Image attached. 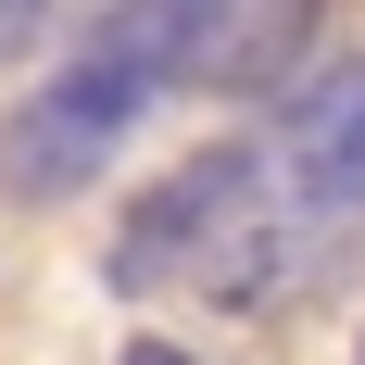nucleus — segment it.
I'll return each mask as SVG.
<instances>
[{"label":"nucleus","mask_w":365,"mask_h":365,"mask_svg":"<svg viewBox=\"0 0 365 365\" xmlns=\"http://www.w3.org/2000/svg\"><path fill=\"white\" fill-rule=\"evenodd\" d=\"M126 365H189V353H177V340H126Z\"/></svg>","instance_id":"nucleus-6"},{"label":"nucleus","mask_w":365,"mask_h":365,"mask_svg":"<svg viewBox=\"0 0 365 365\" xmlns=\"http://www.w3.org/2000/svg\"><path fill=\"white\" fill-rule=\"evenodd\" d=\"M264 177H290V215H353V202H365V63L315 76V88L290 101Z\"/></svg>","instance_id":"nucleus-3"},{"label":"nucleus","mask_w":365,"mask_h":365,"mask_svg":"<svg viewBox=\"0 0 365 365\" xmlns=\"http://www.w3.org/2000/svg\"><path fill=\"white\" fill-rule=\"evenodd\" d=\"M202 26H215V0H113V13H88L76 51L0 113V189L13 202H76L113 151L139 139V113L164 88H189Z\"/></svg>","instance_id":"nucleus-1"},{"label":"nucleus","mask_w":365,"mask_h":365,"mask_svg":"<svg viewBox=\"0 0 365 365\" xmlns=\"http://www.w3.org/2000/svg\"><path fill=\"white\" fill-rule=\"evenodd\" d=\"M264 151L252 139H215L189 151L164 189H139L126 202V227H113V290H164V277H215V252L240 240V227L264 215Z\"/></svg>","instance_id":"nucleus-2"},{"label":"nucleus","mask_w":365,"mask_h":365,"mask_svg":"<svg viewBox=\"0 0 365 365\" xmlns=\"http://www.w3.org/2000/svg\"><path fill=\"white\" fill-rule=\"evenodd\" d=\"M38 26H51V13H38V0H0V51H26Z\"/></svg>","instance_id":"nucleus-5"},{"label":"nucleus","mask_w":365,"mask_h":365,"mask_svg":"<svg viewBox=\"0 0 365 365\" xmlns=\"http://www.w3.org/2000/svg\"><path fill=\"white\" fill-rule=\"evenodd\" d=\"M302 51H315V0H215V26H202V63L189 88H290Z\"/></svg>","instance_id":"nucleus-4"}]
</instances>
